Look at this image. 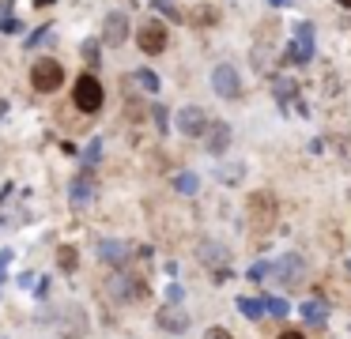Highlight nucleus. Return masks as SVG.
Masks as SVG:
<instances>
[{
    "mask_svg": "<svg viewBox=\"0 0 351 339\" xmlns=\"http://www.w3.org/2000/svg\"><path fill=\"white\" fill-rule=\"evenodd\" d=\"M276 218H280V203H276V196L272 192H253L250 196V226L257 234H268L276 226Z\"/></svg>",
    "mask_w": 351,
    "mask_h": 339,
    "instance_id": "nucleus-1",
    "label": "nucleus"
},
{
    "mask_svg": "<svg viewBox=\"0 0 351 339\" xmlns=\"http://www.w3.org/2000/svg\"><path fill=\"white\" fill-rule=\"evenodd\" d=\"M72 102H76L80 113H99L102 102H106V90H102V83L91 72H84L76 79V87H72Z\"/></svg>",
    "mask_w": 351,
    "mask_h": 339,
    "instance_id": "nucleus-2",
    "label": "nucleus"
},
{
    "mask_svg": "<svg viewBox=\"0 0 351 339\" xmlns=\"http://www.w3.org/2000/svg\"><path fill=\"white\" fill-rule=\"evenodd\" d=\"M31 83H34V90H42V95H53V90L64 83V68L57 64L53 57H42V60H34V68H31Z\"/></svg>",
    "mask_w": 351,
    "mask_h": 339,
    "instance_id": "nucleus-3",
    "label": "nucleus"
},
{
    "mask_svg": "<svg viewBox=\"0 0 351 339\" xmlns=\"http://www.w3.org/2000/svg\"><path fill=\"white\" fill-rule=\"evenodd\" d=\"M302 275H306V264H302V256H298V253L280 256V260H272V268H268V279H272V283H280V286L302 283Z\"/></svg>",
    "mask_w": 351,
    "mask_h": 339,
    "instance_id": "nucleus-4",
    "label": "nucleus"
},
{
    "mask_svg": "<svg viewBox=\"0 0 351 339\" xmlns=\"http://www.w3.org/2000/svg\"><path fill=\"white\" fill-rule=\"evenodd\" d=\"M106 290H110V298H114V301H140L147 294V283H144V279H136V275H114Z\"/></svg>",
    "mask_w": 351,
    "mask_h": 339,
    "instance_id": "nucleus-5",
    "label": "nucleus"
},
{
    "mask_svg": "<svg viewBox=\"0 0 351 339\" xmlns=\"http://www.w3.org/2000/svg\"><path fill=\"white\" fill-rule=\"evenodd\" d=\"M155 324H159L162 331H170V336H182V331L189 328V313L182 309V301H167V305L155 313Z\"/></svg>",
    "mask_w": 351,
    "mask_h": 339,
    "instance_id": "nucleus-6",
    "label": "nucleus"
},
{
    "mask_svg": "<svg viewBox=\"0 0 351 339\" xmlns=\"http://www.w3.org/2000/svg\"><path fill=\"white\" fill-rule=\"evenodd\" d=\"M136 45H140V53H147V57L162 53V49H167V27H162L159 19L144 23V27H140V34H136Z\"/></svg>",
    "mask_w": 351,
    "mask_h": 339,
    "instance_id": "nucleus-7",
    "label": "nucleus"
},
{
    "mask_svg": "<svg viewBox=\"0 0 351 339\" xmlns=\"http://www.w3.org/2000/svg\"><path fill=\"white\" fill-rule=\"evenodd\" d=\"M212 87L219 98H238L242 95V79H238V68L234 64H215L212 72Z\"/></svg>",
    "mask_w": 351,
    "mask_h": 339,
    "instance_id": "nucleus-8",
    "label": "nucleus"
},
{
    "mask_svg": "<svg viewBox=\"0 0 351 339\" xmlns=\"http://www.w3.org/2000/svg\"><path fill=\"white\" fill-rule=\"evenodd\" d=\"M310 57H313V27H310V23H298V27H295V42L287 45V60L306 64Z\"/></svg>",
    "mask_w": 351,
    "mask_h": 339,
    "instance_id": "nucleus-9",
    "label": "nucleus"
},
{
    "mask_svg": "<svg viewBox=\"0 0 351 339\" xmlns=\"http://www.w3.org/2000/svg\"><path fill=\"white\" fill-rule=\"evenodd\" d=\"M95 173H91V166H87L84 173H76L72 177V185H69V200H72V208H87V203L95 200Z\"/></svg>",
    "mask_w": 351,
    "mask_h": 339,
    "instance_id": "nucleus-10",
    "label": "nucleus"
},
{
    "mask_svg": "<svg viewBox=\"0 0 351 339\" xmlns=\"http://www.w3.org/2000/svg\"><path fill=\"white\" fill-rule=\"evenodd\" d=\"M178 132L185 136H204L208 132V117L200 105H185V110H178Z\"/></svg>",
    "mask_w": 351,
    "mask_h": 339,
    "instance_id": "nucleus-11",
    "label": "nucleus"
},
{
    "mask_svg": "<svg viewBox=\"0 0 351 339\" xmlns=\"http://www.w3.org/2000/svg\"><path fill=\"white\" fill-rule=\"evenodd\" d=\"M125 38H129V15L110 12L106 23H102V42L106 45H125Z\"/></svg>",
    "mask_w": 351,
    "mask_h": 339,
    "instance_id": "nucleus-12",
    "label": "nucleus"
},
{
    "mask_svg": "<svg viewBox=\"0 0 351 339\" xmlns=\"http://www.w3.org/2000/svg\"><path fill=\"white\" fill-rule=\"evenodd\" d=\"M129 256H132V249L125 245V241H99V260L102 264H110V268H125L129 264Z\"/></svg>",
    "mask_w": 351,
    "mask_h": 339,
    "instance_id": "nucleus-13",
    "label": "nucleus"
},
{
    "mask_svg": "<svg viewBox=\"0 0 351 339\" xmlns=\"http://www.w3.org/2000/svg\"><path fill=\"white\" fill-rule=\"evenodd\" d=\"M61 336H69V339H80V336H84V331H87V313H84V309H80V305H69V309H64V313H61Z\"/></svg>",
    "mask_w": 351,
    "mask_h": 339,
    "instance_id": "nucleus-14",
    "label": "nucleus"
},
{
    "mask_svg": "<svg viewBox=\"0 0 351 339\" xmlns=\"http://www.w3.org/2000/svg\"><path fill=\"white\" fill-rule=\"evenodd\" d=\"M208 143L204 147L212 151V155H223V151L230 147V125H223V121H215V125H208Z\"/></svg>",
    "mask_w": 351,
    "mask_h": 339,
    "instance_id": "nucleus-15",
    "label": "nucleus"
},
{
    "mask_svg": "<svg viewBox=\"0 0 351 339\" xmlns=\"http://www.w3.org/2000/svg\"><path fill=\"white\" fill-rule=\"evenodd\" d=\"M200 260H204L208 268L215 271V268H223V264L230 260V253L219 245V241H200Z\"/></svg>",
    "mask_w": 351,
    "mask_h": 339,
    "instance_id": "nucleus-16",
    "label": "nucleus"
},
{
    "mask_svg": "<svg viewBox=\"0 0 351 339\" xmlns=\"http://www.w3.org/2000/svg\"><path fill=\"white\" fill-rule=\"evenodd\" d=\"M189 23L193 27H215V23H219V8H212V4L189 8Z\"/></svg>",
    "mask_w": 351,
    "mask_h": 339,
    "instance_id": "nucleus-17",
    "label": "nucleus"
},
{
    "mask_svg": "<svg viewBox=\"0 0 351 339\" xmlns=\"http://www.w3.org/2000/svg\"><path fill=\"white\" fill-rule=\"evenodd\" d=\"M302 316H306L310 324H325V321H328V305H325V301H317V298H313V301H302Z\"/></svg>",
    "mask_w": 351,
    "mask_h": 339,
    "instance_id": "nucleus-18",
    "label": "nucleus"
},
{
    "mask_svg": "<svg viewBox=\"0 0 351 339\" xmlns=\"http://www.w3.org/2000/svg\"><path fill=\"white\" fill-rule=\"evenodd\" d=\"M272 95H276V102H280V105H287L291 98H295V79H283V75H280V79L272 83Z\"/></svg>",
    "mask_w": 351,
    "mask_h": 339,
    "instance_id": "nucleus-19",
    "label": "nucleus"
},
{
    "mask_svg": "<svg viewBox=\"0 0 351 339\" xmlns=\"http://www.w3.org/2000/svg\"><path fill=\"white\" fill-rule=\"evenodd\" d=\"M57 264H61V271H76L80 268V253L72 245H61L57 249Z\"/></svg>",
    "mask_w": 351,
    "mask_h": 339,
    "instance_id": "nucleus-20",
    "label": "nucleus"
},
{
    "mask_svg": "<svg viewBox=\"0 0 351 339\" xmlns=\"http://www.w3.org/2000/svg\"><path fill=\"white\" fill-rule=\"evenodd\" d=\"M132 79H136L144 90H152V95L159 90V75H155V72H147V68H140V72H132Z\"/></svg>",
    "mask_w": 351,
    "mask_h": 339,
    "instance_id": "nucleus-21",
    "label": "nucleus"
},
{
    "mask_svg": "<svg viewBox=\"0 0 351 339\" xmlns=\"http://www.w3.org/2000/svg\"><path fill=\"white\" fill-rule=\"evenodd\" d=\"M238 309H242V316H250V321H257V316L265 313V305H261L257 298H238Z\"/></svg>",
    "mask_w": 351,
    "mask_h": 339,
    "instance_id": "nucleus-22",
    "label": "nucleus"
},
{
    "mask_svg": "<svg viewBox=\"0 0 351 339\" xmlns=\"http://www.w3.org/2000/svg\"><path fill=\"white\" fill-rule=\"evenodd\" d=\"M174 185H178V192L193 196V192H197V188H200V181L193 177V173H178V177H174Z\"/></svg>",
    "mask_w": 351,
    "mask_h": 339,
    "instance_id": "nucleus-23",
    "label": "nucleus"
},
{
    "mask_svg": "<svg viewBox=\"0 0 351 339\" xmlns=\"http://www.w3.org/2000/svg\"><path fill=\"white\" fill-rule=\"evenodd\" d=\"M265 309H268V313H272V316H280V321H283V316L291 313V305H287V301H283V298H268V301H265Z\"/></svg>",
    "mask_w": 351,
    "mask_h": 339,
    "instance_id": "nucleus-24",
    "label": "nucleus"
},
{
    "mask_svg": "<svg viewBox=\"0 0 351 339\" xmlns=\"http://www.w3.org/2000/svg\"><path fill=\"white\" fill-rule=\"evenodd\" d=\"M99 155H102V140H91V143H87V151H84V162L95 166V162H99Z\"/></svg>",
    "mask_w": 351,
    "mask_h": 339,
    "instance_id": "nucleus-25",
    "label": "nucleus"
},
{
    "mask_svg": "<svg viewBox=\"0 0 351 339\" xmlns=\"http://www.w3.org/2000/svg\"><path fill=\"white\" fill-rule=\"evenodd\" d=\"M0 30H8V34L23 30V23H19V19H12V15H8V4H4V19H0Z\"/></svg>",
    "mask_w": 351,
    "mask_h": 339,
    "instance_id": "nucleus-26",
    "label": "nucleus"
},
{
    "mask_svg": "<svg viewBox=\"0 0 351 339\" xmlns=\"http://www.w3.org/2000/svg\"><path fill=\"white\" fill-rule=\"evenodd\" d=\"M238 177H242V166H223V181H227V185H238Z\"/></svg>",
    "mask_w": 351,
    "mask_h": 339,
    "instance_id": "nucleus-27",
    "label": "nucleus"
},
{
    "mask_svg": "<svg viewBox=\"0 0 351 339\" xmlns=\"http://www.w3.org/2000/svg\"><path fill=\"white\" fill-rule=\"evenodd\" d=\"M84 57L87 64H99V42H84Z\"/></svg>",
    "mask_w": 351,
    "mask_h": 339,
    "instance_id": "nucleus-28",
    "label": "nucleus"
},
{
    "mask_svg": "<svg viewBox=\"0 0 351 339\" xmlns=\"http://www.w3.org/2000/svg\"><path fill=\"white\" fill-rule=\"evenodd\" d=\"M8 264H12V249H0V279H8Z\"/></svg>",
    "mask_w": 351,
    "mask_h": 339,
    "instance_id": "nucleus-29",
    "label": "nucleus"
},
{
    "mask_svg": "<svg viewBox=\"0 0 351 339\" xmlns=\"http://www.w3.org/2000/svg\"><path fill=\"white\" fill-rule=\"evenodd\" d=\"M155 125H159V132H167V110H162V105H155Z\"/></svg>",
    "mask_w": 351,
    "mask_h": 339,
    "instance_id": "nucleus-30",
    "label": "nucleus"
},
{
    "mask_svg": "<svg viewBox=\"0 0 351 339\" xmlns=\"http://www.w3.org/2000/svg\"><path fill=\"white\" fill-rule=\"evenodd\" d=\"M167 301H182V286H178V283L167 286Z\"/></svg>",
    "mask_w": 351,
    "mask_h": 339,
    "instance_id": "nucleus-31",
    "label": "nucleus"
},
{
    "mask_svg": "<svg viewBox=\"0 0 351 339\" xmlns=\"http://www.w3.org/2000/svg\"><path fill=\"white\" fill-rule=\"evenodd\" d=\"M42 38H46V27H42V30H34V34H31V38H27V49H34V45H38V42H42Z\"/></svg>",
    "mask_w": 351,
    "mask_h": 339,
    "instance_id": "nucleus-32",
    "label": "nucleus"
},
{
    "mask_svg": "<svg viewBox=\"0 0 351 339\" xmlns=\"http://www.w3.org/2000/svg\"><path fill=\"white\" fill-rule=\"evenodd\" d=\"M340 155L351 162V136H343V140H340Z\"/></svg>",
    "mask_w": 351,
    "mask_h": 339,
    "instance_id": "nucleus-33",
    "label": "nucleus"
},
{
    "mask_svg": "<svg viewBox=\"0 0 351 339\" xmlns=\"http://www.w3.org/2000/svg\"><path fill=\"white\" fill-rule=\"evenodd\" d=\"M34 294H38V298H46V294H49V279H38V286H34Z\"/></svg>",
    "mask_w": 351,
    "mask_h": 339,
    "instance_id": "nucleus-34",
    "label": "nucleus"
},
{
    "mask_svg": "<svg viewBox=\"0 0 351 339\" xmlns=\"http://www.w3.org/2000/svg\"><path fill=\"white\" fill-rule=\"evenodd\" d=\"M204 339H230V336H227V331H223V328H212V331H208Z\"/></svg>",
    "mask_w": 351,
    "mask_h": 339,
    "instance_id": "nucleus-35",
    "label": "nucleus"
},
{
    "mask_svg": "<svg viewBox=\"0 0 351 339\" xmlns=\"http://www.w3.org/2000/svg\"><path fill=\"white\" fill-rule=\"evenodd\" d=\"M280 339H306L302 331H280Z\"/></svg>",
    "mask_w": 351,
    "mask_h": 339,
    "instance_id": "nucleus-36",
    "label": "nucleus"
},
{
    "mask_svg": "<svg viewBox=\"0 0 351 339\" xmlns=\"http://www.w3.org/2000/svg\"><path fill=\"white\" fill-rule=\"evenodd\" d=\"M272 4H280V8H287V4H291V0H272Z\"/></svg>",
    "mask_w": 351,
    "mask_h": 339,
    "instance_id": "nucleus-37",
    "label": "nucleus"
},
{
    "mask_svg": "<svg viewBox=\"0 0 351 339\" xmlns=\"http://www.w3.org/2000/svg\"><path fill=\"white\" fill-rule=\"evenodd\" d=\"M348 268H351V260H348Z\"/></svg>",
    "mask_w": 351,
    "mask_h": 339,
    "instance_id": "nucleus-38",
    "label": "nucleus"
}]
</instances>
